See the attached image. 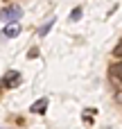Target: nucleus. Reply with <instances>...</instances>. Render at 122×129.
Wrapping results in <instances>:
<instances>
[{
    "label": "nucleus",
    "mask_w": 122,
    "mask_h": 129,
    "mask_svg": "<svg viewBox=\"0 0 122 129\" xmlns=\"http://www.w3.org/2000/svg\"><path fill=\"white\" fill-rule=\"evenodd\" d=\"M52 25H54V18H50V20H48V23H45V25L41 27V32H38V34H41V36H45V34H48V32L52 29Z\"/></svg>",
    "instance_id": "nucleus-5"
},
{
    "label": "nucleus",
    "mask_w": 122,
    "mask_h": 129,
    "mask_svg": "<svg viewBox=\"0 0 122 129\" xmlns=\"http://www.w3.org/2000/svg\"><path fill=\"white\" fill-rule=\"evenodd\" d=\"M45 109H48V98H38V100L32 104V109H29V111L41 116V113H45Z\"/></svg>",
    "instance_id": "nucleus-3"
},
{
    "label": "nucleus",
    "mask_w": 122,
    "mask_h": 129,
    "mask_svg": "<svg viewBox=\"0 0 122 129\" xmlns=\"http://www.w3.org/2000/svg\"><path fill=\"white\" fill-rule=\"evenodd\" d=\"M115 100H118V102L122 104V91H118V93H115Z\"/></svg>",
    "instance_id": "nucleus-9"
},
{
    "label": "nucleus",
    "mask_w": 122,
    "mask_h": 129,
    "mask_svg": "<svg viewBox=\"0 0 122 129\" xmlns=\"http://www.w3.org/2000/svg\"><path fill=\"white\" fill-rule=\"evenodd\" d=\"M118 73H122V63H115V66H111V75H113V77H120Z\"/></svg>",
    "instance_id": "nucleus-7"
},
{
    "label": "nucleus",
    "mask_w": 122,
    "mask_h": 129,
    "mask_svg": "<svg viewBox=\"0 0 122 129\" xmlns=\"http://www.w3.org/2000/svg\"><path fill=\"white\" fill-rule=\"evenodd\" d=\"M18 84H20V73H16V70L7 73V77L2 79V86H7V88H11V86H18Z\"/></svg>",
    "instance_id": "nucleus-2"
},
{
    "label": "nucleus",
    "mask_w": 122,
    "mask_h": 129,
    "mask_svg": "<svg viewBox=\"0 0 122 129\" xmlns=\"http://www.w3.org/2000/svg\"><path fill=\"white\" fill-rule=\"evenodd\" d=\"M23 16V9L18 7V5H9V7H5L2 11H0V20H5V23H14V20H18Z\"/></svg>",
    "instance_id": "nucleus-1"
},
{
    "label": "nucleus",
    "mask_w": 122,
    "mask_h": 129,
    "mask_svg": "<svg viewBox=\"0 0 122 129\" xmlns=\"http://www.w3.org/2000/svg\"><path fill=\"white\" fill-rule=\"evenodd\" d=\"M18 34H20V25H18V23H9V25L5 27V36L14 39V36H18Z\"/></svg>",
    "instance_id": "nucleus-4"
},
{
    "label": "nucleus",
    "mask_w": 122,
    "mask_h": 129,
    "mask_svg": "<svg viewBox=\"0 0 122 129\" xmlns=\"http://www.w3.org/2000/svg\"><path fill=\"white\" fill-rule=\"evenodd\" d=\"M113 57H118V59H122V41L113 48Z\"/></svg>",
    "instance_id": "nucleus-8"
},
{
    "label": "nucleus",
    "mask_w": 122,
    "mask_h": 129,
    "mask_svg": "<svg viewBox=\"0 0 122 129\" xmlns=\"http://www.w3.org/2000/svg\"><path fill=\"white\" fill-rule=\"evenodd\" d=\"M79 18H82V7H75L70 14V20H79Z\"/></svg>",
    "instance_id": "nucleus-6"
}]
</instances>
